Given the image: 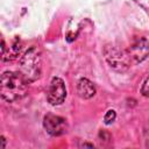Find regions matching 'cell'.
I'll return each instance as SVG.
<instances>
[{
  "instance_id": "11",
  "label": "cell",
  "mask_w": 149,
  "mask_h": 149,
  "mask_svg": "<svg viewBox=\"0 0 149 149\" xmlns=\"http://www.w3.org/2000/svg\"><path fill=\"white\" fill-rule=\"evenodd\" d=\"M1 143H2L1 148L5 149V148H6V139H5V136H1Z\"/></svg>"
},
{
  "instance_id": "7",
  "label": "cell",
  "mask_w": 149,
  "mask_h": 149,
  "mask_svg": "<svg viewBox=\"0 0 149 149\" xmlns=\"http://www.w3.org/2000/svg\"><path fill=\"white\" fill-rule=\"evenodd\" d=\"M77 93L81 99H90L95 94V86L87 78H80L77 83Z\"/></svg>"
},
{
  "instance_id": "8",
  "label": "cell",
  "mask_w": 149,
  "mask_h": 149,
  "mask_svg": "<svg viewBox=\"0 0 149 149\" xmlns=\"http://www.w3.org/2000/svg\"><path fill=\"white\" fill-rule=\"evenodd\" d=\"M21 42H20V40H15L14 42H13V44L10 45V47H8V50L6 49L3 52H2V61L3 62H7V61H13V59H15L17 56H19V54H20V51H21Z\"/></svg>"
},
{
  "instance_id": "9",
  "label": "cell",
  "mask_w": 149,
  "mask_h": 149,
  "mask_svg": "<svg viewBox=\"0 0 149 149\" xmlns=\"http://www.w3.org/2000/svg\"><path fill=\"white\" fill-rule=\"evenodd\" d=\"M115 118H116L115 111H114V109H108V111L106 112V114L104 115V122H105L106 125H111V123L115 120Z\"/></svg>"
},
{
  "instance_id": "3",
  "label": "cell",
  "mask_w": 149,
  "mask_h": 149,
  "mask_svg": "<svg viewBox=\"0 0 149 149\" xmlns=\"http://www.w3.org/2000/svg\"><path fill=\"white\" fill-rule=\"evenodd\" d=\"M104 56L108 65L119 72L126 71L132 63L127 50H122L114 44H108L104 48Z\"/></svg>"
},
{
  "instance_id": "2",
  "label": "cell",
  "mask_w": 149,
  "mask_h": 149,
  "mask_svg": "<svg viewBox=\"0 0 149 149\" xmlns=\"http://www.w3.org/2000/svg\"><path fill=\"white\" fill-rule=\"evenodd\" d=\"M19 72L24 77L28 83H33L41 77L42 72V57L36 47L29 48L20 59Z\"/></svg>"
},
{
  "instance_id": "4",
  "label": "cell",
  "mask_w": 149,
  "mask_h": 149,
  "mask_svg": "<svg viewBox=\"0 0 149 149\" xmlns=\"http://www.w3.org/2000/svg\"><path fill=\"white\" fill-rule=\"evenodd\" d=\"M66 98V87L64 84V80L59 77H54L50 81L47 99L52 106H58L64 102Z\"/></svg>"
},
{
  "instance_id": "5",
  "label": "cell",
  "mask_w": 149,
  "mask_h": 149,
  "mask_svg": "<svg viewBox=\"0 0 149 149\" xmlns=\"http://www.w3.org/2000/svg\"><path fill=\"white\" fill-rule=\"evenodd\" d=\"M43 127L51 136H61L69 129L68 122L64 118L55 114H47L43 119Z\"/></svg>"
},
{
  "instance_id": "6",
  "label": "cell",
  "mask_w": 149,
  "mask_h": 149,
  "mask_svg": "<svg viewBox=\"0 0 149 149\" xmlns=\"http://www.w3.org/2000/svg\"><path fill=\"white\" fill-rule=\"evenodd\" d=\"M133 63H141L149 56V41L144 37H136L127 50Z\"/></svg>"
},
{
  "instance_id": "12",
  "label": "cell",
  "mask_w": 149,
  "mask_h": 149,
  "mask_svg": "<svg viewBox=\"0 0 149 149\" xmlns=\"http://www.w3.org/2000/svg\"><path fill=\"white\" fill-rule=\"evenodd\" d=\"M80 147H88V148H93V144H92V143H83Z\"/></svg>"
},
{
  "instance_id": "10",
  "label": "cell",
  "mask_w": 149,
  "mask_h": 149,
  "mask_svg": "<svg viewBox=\"0 0 149 149\" xmlns=\"http://www.w3.org/2000/svg\"><path fill=\"white\" fill-rule=\"evenodd\" d=\"M141 93L144 95V97H148L149 98V77L144 80L142 87H141Z\"/></svg>"
},
{
  "instance_id": "1",
  "label": "cell",
  "mask_w": 149,
  "mask_h": 149,
  "mask_svg": "<svg viewBox=\"0 0 149 149\" xmlns=\"http://www.w3.org/2000/svg\"><path fill=\"white\" fill-rule=\"evenodd\" d=\"M28 81L20 72L5 71L1 76L0 94L2 100L14 102L20 100L28 90Z\"/></svg>"
}]
</instances>
